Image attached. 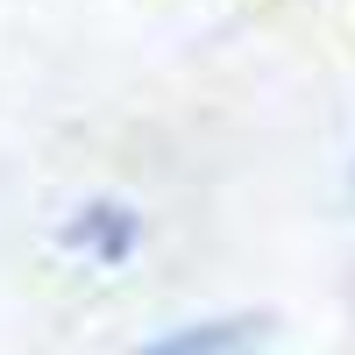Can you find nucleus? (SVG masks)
I'll use <instances>...</instances> for the list:
<instances>
[{
  "instance_id": "obj_1",
  "label": "nucleus",
  "mask_w": 355,
  "mask_h": 355,
  "mask_svg": "<svg viewBox=\"0 0 355 355\" xmlns=\"http://www.w3.org/2000/svg\"><path fill=\"white\" fill-rule=\"evenodd\" d=\"M263 348V320H206V327H185V334H171V341H150V348H135V355H256Z\"/></svg>"
}]
</instances>
